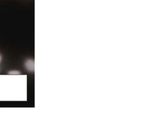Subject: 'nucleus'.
Wrapping results in <instances>:
<instances>
[{"label":"nucleus","mask_w":146,"mask_h":115,"mask_svg":"<svg viewBox=\"0 0 146 115\" xmlns=\"http://www.w3.org/2000/svg\"><path fill=\"white\" fill-rule=\"evenodd\" d=\"M35 61L32 59H29L26 60L25 63V69L30 72H34L35 71Z\"/></svg>","instance_id":"1"},{"label":"nucleus","mask_w":146,"mask_h":115,"mask_svg":"<svg viewBox=\"0 0 146 115\" xmlns=\"http://www.w3.org/2000/svg\"><path fill=\"white\" fill-rule=\"evenodd\" d=\"M9 75H20L21 73L20 71L17 70H11L9 71L8 73Z\"/></svg>","instance_id":"2"},{"label":"nucleus","mask_w":146,"mask_h":115,"mask_svg":"<svg viewBox=\"0 0 146 115\" xmlns=\"http://www.w3.org/2000/svg\"><path fill=\"white\" fill-rule=\"evenodd\" d=\"M2 56H1V54H0V63H1V61H2Z\"/></svg>","instance_id":"3"}]
</instances>
